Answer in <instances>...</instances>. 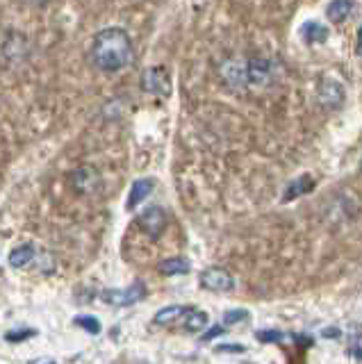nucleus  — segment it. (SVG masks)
<instances>
[{"mask_svg": "<svg viewBox=\"0 0 362 364\" xmlns=\"http://www.w3.org/2000/svg\"><path fill=\"white\" fill-rule=\"evenodd\" d=\"M89 57L103 73H119L135 60V46L123 27H105L91 39Z\"/></svg>", "mask_w": 362, "mask_h": 364, "instance_id": "nucleus-1", "label": "nucleus"}, {"mask_svg": "<svg viewBox=\"0 0 362 364\" xmlns=\"http://www.w3.org/2000/svg\"><path fill=\"white\" fill-rule=\"evenodd\" d=\"M146 296L144 282H132L128 290H105L101 294L103 303L114 305V308H130V305L139 303Z\"/></svg>", "mask_w": 362, "mask_h": 364, "instance_id": "nucleus-2", "label": "nucleus"}, {"mask_svg": "<svg viewBox=\"0 0 362 364\" xmlns=\"http://www.w3.org/2000/svg\"><path fill=\"white\" fill-rule=\"evenodd\" d=\"M141 89L153 96H169L171 93V75L164 66H150L141 75Z\"/></svg>", "mask_w": 362, "mask_h": 364, "instance_id": "nucleus-3", "label": "nucleus"}, {"mask_svg": "<svg viewBox=\"0 0 362 364\" xmlns=\"http://www.w3.org/2000/svg\"><path fill=\"white\" fill-rule=\"evenodd\" d=\"M317 100L328 110H340L342 105L347 100V93L344 87L337 82V80H330V78H323L317 84Z\"/></svg>", "mask_w": 362, "mask_h": 364, "instance_id": "nucleus-4", "label": "nucleus"}, {"mask_svg": "<svg viewBox=\"0 0 362 364\" xmlns=\"http://www.w3.org/2000/svg\"><path fill=\"white\" fill-rule=\"evenodd\" d=\"M137 226L144 230V233L150 239H157L162 233H164V228H167V212L162 207H157V205L148 207V209H144V212L137 216Z\"/></svg>", "mask_w": 362, "mask_h": 364, "instance_id": "nucleus-5", "label": "nucleus"}, {"mask_svg": "<svg viewBox=\"0 0 362 364\" xmlns=\"http://www.w3.org/2000/svg\"><path fill=\"white\" fill-rule=\"evenodd\" d=\"M201 287L207 292H233L235 278L221 266H209L201 273Z\"/></svg>", "mask_w": 362, "mask_h": 364, "instance_id": "nucleus-6", "label": "nucleus"}, {"mask_svg": "<svg viewBox=\"0 0 362 364\" xmlns=\"http://www.w3.org/2000/svg\"><path fill=\"white\" fill-rule=\"evenodd\" d=\"M27 51H30V46H27V39H25L21 32H14V30H7L5 32L3 57H5L7 64H18L21 60H25Z\"/></svg>", "mask_w": 362, "mask_h": 364, "instance_id": "nucleus-7", "label": "nucleus"}, {"mask_svg": "<svg viewBox=\"0 0 362 364\" xmlns=\"http://www.w3.org/2000/svg\"><path fill=\"white\" fill-rule=\"evenodd\" d=\"M273 64L264 57H253V60H246V82L249 87H266L271 80Z\"/></svg>", "mask_w": 362, "mask_h": 364, "instance_id": "nucleus-8", "label": "nucleus"}, {"mask_svg": "<svg viewBox=\"0 0 362 364\" xmlns=\"http://www.w3.org/2000/svg\"><path fill=\"white\" fill-rule=\"evenodd\" d=\"M98 185H101V176L98 171L91 167H80L71 174V187L78 191L80 196L93 194V191L98 189Z\"/></svg>", "mask_w": 362, "mask_h": 364, "instance_id": "nucleus-9", "label": "nucleus"}, {"mask_svg": "<svg viewBox=\"0 0 362 364\" xmlns=\"http://www.w3.org/2000/svg\"><path fill=\"white\" fill-rule=\"evenodd\" d=\"M219 73H221L224 82L231 89L249 87V82H246V60H228V62L221 64Z\"/></svg>", "mask_w": 362, "mask_h": 364, "instance_id": "nucleus-10", "label": "nucleus"}, {"mask_svg": "<svg viewBox=\"0 0 362 364\" xmlns=\"http://www.w3.org/2000/svg\"><path fill=\"white\" fill-rule=\"evenodd\" d=\"M153 189H155V180L153 178H139L132 182V187H130V196H128V203L126 207L128 209H135L139 203H144V200L153 194Z\"/></svg>", "mask_w": 362, "mask_h": 364, "instance_id": "nucleus-11", "label": "nucleus"}, {"mask_svg": "<svg viewBox=\"0 0 362 364\" xmlns=\"http://www.w3.org/2000/svg\"><path fill=\"white\" fill-rule=\"evenodd\" d=\"M354 12V0H330L326 7V16L330 23H344Z\"/></svg>", "mask_w": 362, "mask_h": 364, "instance_id": "nucleus-12", "label": "nucleus"}, {"mask_svg": "<svg viewBox=\"0 0 362 364\" xmlns=\"http://www.w3.org/2000/svg\"><path fill=\"white\" fill-rule=\"evenodd\" d=\"M34 257H37V248L32 244H21L9 253V266H14V269H25L27 264L34 262Z\"/></svg>", "mask_w": 362, "mask_h": 364, "instance_id": "nucleus-13", "label": "nucleus"}, {"mask_svg": "<svg viewBox=\"0 0 362 364\" xmlns=\"http://www.w3.org/2000/svg\"><path fill=\"white\" fill-rule=\"evenodd\" d=\"M301 39L306 41L308 46L328 41V27L321 25V23H317V21H308L306 25L301 27Z\"/></svg>", "mask_w": 362, "mask_h": 364, "instance_id": "nucleus-14", "label": "nucleus"}, {"mask_svg": "<svg viewBox=\"0 0 362 364\" xmlns=\"http://www.w3.org/2000/svg\"><path fill=\"white\" fill-rule=\"evenodd\" d=\"M314 189V180L310 176H301L297 180H292L287 189H285V194H283V200L287 203V200H294V198H299V196H306L308 191Z\"/></svg>", "mask_w": 362, "mask_h": 364, "instance_id": "nucleus-15", "label": "nucleus"}, {"mask_svg": "<svg viewBox=\"0 0 362 364\" xmlns=\"http://www.w3.org/2000/svg\"><path fill=\"white\" fill-rule=\"evenodd\" d=\"M189 310H192V308H187V305H169V308H162L155 314L153 323L155 325H169V323H174L176 319L183 317V314H189Z\"/></svg>", "mask_w": 362, "mask_h": 364, "instance_id": "nucleus-16", "label": "nucleus"}, {"mask_svg": "<svg viewBox=\"0 0 362 364\" xmlns=\"http://www.w3.org/2000/svg\"><path fill=\"white\" fill-rule=\"evenodd\" d=\"M192 264L185 257H169V260L160 262V273L162 275H180V273H189Z\"/></svg>", "mask_w": 362, "mask_h": 364, "instance_id": "nucleus-17", "label": "nucleus"}, {"mask_svg": "<svg viewBox=\"0 0 362 364\" xmlns=\"http://www.w3.org/2000/svg\"><path fill=\"white\" fill-rule=\"evenodd\" d=\"M207 325V314L203 310H189L187 321H185V330L189 332H198Z\"/></svg>", "mask_w": 362, "mask_h": 364, "instance_id": "nucleus-18", "label": "nucleus"}, {"mask_svg": "<svg viewBox=\"0 0 362 364\" xmlns=\"http://www.w3.org/2000/svg\"><path fill=\"white\" fill-rule=\"evenodd\" d=\"M73 323L78 325V328H84L87 332H91V334H101V330H103L101 321L96 317H89V314H80V317L73 319Z\"/></svg>", "mask_w": 362, "mask_h": 364, "instance_id": "nucleus-19", "label": "nucleus"}, {"mask_svg": "<svg viewBox=\"0 0 362 364\" xmlns=\"http://www.w3.org/2000/svg\"><path fill=\"white\" fill-rule=\"evenodd\" d=\"M32 337H37V330H32V328H23V330L7 332V334H5V342H9V344H21V342H27V339H32Z\"/></svg>", "mask_w": 362, "mask_h": 364, "instance_id": "nucleus-20", "label": "nucleus"}, {"mask_svg": "<svg viewBox=\"0 0 362 364\" xmlns=\"http://www.w3.org/2000/svg\"><path fill=\"white\" fill-rule=\"evenodd\" d=\"M255 339L260 344H280L285 339V334L280 330H258L255 332Z\"/></svg>", "mask_w": 362, "mask_h": 364, "instance_id": "nucleus-21", "label": "nucleus"}, {"mask_svg": "<svg viewBox=\"0 0 362 364\" xmlns=\"http://www.w3.org/2000/svg\"><path fill=\"white\" fill-rule=\"evenodd\" d=\"M249 319V312L246 310H228L224 314V325H237V323H242Z\"/></svg>", "mask_w": 362, "mask_h": 364, "instance_id": "nucleus-22", "label": "nucleus"}, {"mask_svg": "<svg viewBox=\"0 0 362 364\" xmlns=\"http://www.w3.org/2000/svg\"><path fill=\"white\" fill-rule=\"evenodd\" d=\"M216 351L219 353H244L246 349L242 346V344H219Z\"/></svg>", "mask_w": 362, "mask_h": 364, "instance_id": "nucleus-23", "label": "nucleus"}, {"mask_svg": "<svg viewBox=\"0 0 362 364\" xmlns=\"http://www.w3.org/2000/svg\"><path fill=\"white\" fill-rule=\"evenodd\" d=\"M226 330H224V325H212V328H209L205 334H203V342H209V339H214V337H219V334H224Z\"/></svg>", "mask_w": 362, "mask_h": 364, "instance_id": "nucleus-24", "label": "nucleus"}, {"mask_svg": "<svg viewBox=\"0 0 362 364\" xmlns=\"http://www.w3.org/2000/svg\"><path fill=\"white\" fill-rule=\"evenodd\" d=\"M294 342H297V346L301 349L312 346V337H308V334H294Z\"/></svg>", "mask_w": 362, "mask_h": 364, "instance_id": "nucleus-25", "label": "nucleus"}, {"mask_svg": "<svg viewBox=\"0 0 362 364\" xmlns=\"http://www.w3.org/2000/svg\"><path fill=\"white\" fill-rule=\"evenodd\" d=\"M340 330L337 328H328V330H323V337H330V339H337L340 337Z\"/></svg>", "mask_w": 362, "mask_h": 364, "instance_id": "nucleus-26", "label": "nucleus"}, {"mask_svg": "<svg viewBox=\"0 0 362 364\" xmlns=\"http://www.w3.org/2000/svg\"><path fill=\"white\" fill-rule=\"evenodd\" d=\"M356 51H358V55H362V25H360V30H358V44H356Z\"/></svg>", "mask_w": 362, "mask_h": 364, "instance_id": "nucleus-27", "label": "nucleus"}, {"mask_svg": "<svg viewBox=\"0 0 362 364\" xmlns=\"http://www.w3.org/2000/svg\"><path fill=\"white\" fill-rule=\"evenodd\" d=\"M30 3H34V5H44V3H49V0H30Z\"/></svg>", "mask_w": 362, "mask_h": 364, "instance_id": "nucleus-28", "label": "nucleus"}, {"mask_svg": "<svg viewBox=\"0 0 362 364\" xmlns=\"http://www.w3.org/2000/svg\"><path fill=\"white\" fill-rule=\"evenodd\" d=\"M44 364H55V362H44Z\"/></svg>", "mask_w": 362, "mask_h": 364, "instance_id": "nucleus-29", "label": "nucleus"}, {"mask_svg": "<svg viewBox=\"0 0 362 364\" xmlns=\"http://www.w3.org/2000/svg\"><path fill=\"white\" fill-rule=\"evenodd\" d=\"M360 167H362V164H360Z\"/></svg>", "mask_w": 362, "mask_h": 364, "instance_id": "nucleus-30", "label": "nucleus"}]
</instances>
